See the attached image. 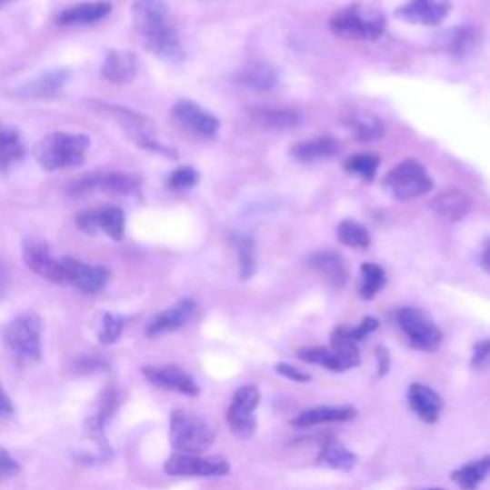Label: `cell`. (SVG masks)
<instances>
[{
  "instance_id": "obj_25",
  "label": "cell",
  "mask_w": 490,
  "mask_h": 490,
  "mask_svg": "<svg viewBox=\"0 0 490 490\" xmlns=\"http://www.w3.org/2000/svg\"><path fill=\"white\" fill-rule=\"evenodd\" d=\"M251 121L265 131H287L295 129L301 123V115L292 110H276V107H251Z\"/></svg>"
},
{
  "instance_id": "obj_7",
  "label": "cell",
  "mask_w": 490,
  "mask_h": 490,
  "mask_svg": "<svg viewBox=\"0 0 490 490\" xmlns=\"http://www.w3.org/2000/svg\"><path fill=\"white\" fill-rule=\"evenodd\" d=\"M142 185L140 176L126 175V173H96V175H85L83 178L75 180L67 186V192L74 195H85L90 192H102L112 195H129L136 192Z\"/></svg>"
},
{
  "instance_id": "obj_33",
  "label": "cell",
  "mask_w": 490,
  "mask_h": 490,
  "mask_svg": "<svg viewBox=\"0 0 490 490\" xmlns=\"http://www.w3.org/2000/svg\"><path fill=\"white\" fill-rule=\"evenodd\" d=\"M24 157V144L14 126L0 125V171Z\"/></svg>"
},
{
  "instance_id": "obj_51",
  "label": "cell",
  "mask_w": 490,
  "mask_h": 490,
  "mask_svg": "<svg viewBox=\"0 0 490 490\" xmlns=\"http://www.w3.org/2000/svg\"><path fill=\"white\" fill-rule=\"evenodd\" d=\"M425 490H445V488H425Z\"/></svg>"
},
{
  "instance_id": "obj_13",
  "label": "cell",
  "mask_w": 490,
  "mask_h": 490,
  "mask_svg": "<svg viewBox=\"0 0 490 490\" xmlns=\"http://www.w3.org/2000/svg\"><path fill=\"white\" fill-rule=\"evenodd\" d=\"M60 261L64 266L65 284H71L74 287L81 289L83 294H98L107 284V278H110V272L104 266L86 265L71 257H64Z\"/></svg>"
},
{
  "instance_id": "obj_22",
  "label": "cell",
  "mask_w": 490,
  "mask_h": 490,
  "mask_svg": "<svg viewBox=\"0 0 490 490\" xmlns=\"http://www.w3.org/2000/svg\"><path fill=\"white\" fill-rule=\"evenodd\" d=\"M431 209L433 213H437L441 219L448 223H458L471 211V197L458 188L445 190L433 199Z\"/></svg>"
},
{
  "instance_id": "obj_40",
  "label": "cell",
  "mask_w": 490,
  "mask_h": 490,
  "mask_svg": "<svg viewBox=\"0 0 490 490\" xmlns=\"http://www.w3.org/2000/svg\"><path fill=\"white\" fill-rule=\"evenodd\" d=\"M448 37L446 39V50L448 52H454V54H465L469 52L471 48H474L475 45V33L474 29H469V27H456V29H452L448 33Z\"/></svg>"
},
{
  "instance_id": "obj_48",
  "label": "cell",
  "mask_w": 490,
  "mask_h": 490,
  "mask_svg": "<svg viewBox=\"0 0 490 490\" xmlns=\"http://www.w3.org/2000/svg\"><path fill=\"white\" fill-rule=\"evenodd\" d=\"M14 414V405L8 398L6 391L3 389V385H0V417H8Z\"/></svg>"
},
{
  "instance_id": "obj_20",
  "label": "cell",
  "mask_w": 490,
  "mask_h": 490,
  "mask_svg": "<svg viewBox=\"0 0 490 490\" xmlns=\"http://www.w3.org/2000/svg\"><path fill=\"white\" fill-rule=\"evenodd\" d=\"M356 417V410L353 406H318L305 410L292 420V425L297 429H308L322 424H339L351 422Z\"/></svg>"
},
{
  "instance_id": "obj_16",
  "label": "cell",
  "mask_w": 490,
  "mask_h": 490,
  "mask_svg": "<svg viewBox=\"0 0 490 490\" xmlns=\"http://www.w3.org/2000/svg\"><path fill=\"white\" fill-rule=\"evenodd\" d=\"M144 377L155 387H161L165 391L197 396L199 387L190 374H186L183 368L176 365H165V366H144L142 370Z\"/></svg>"
},
{
  "instance_id": "obj_8",
  "label": "cell",
  "mask_w": 490,
  "mask_h": 490,
  "mask_svg": "<svg viewBox=\"0 0 490 490\" xmlns=\"http://www.w3.org/2000/svg\"><path fill=\"white\" fill-rule=\"evenodd\" d=\"M261 403V393L255 385H244L235 391L232 405L226 412V422L234 435L238 437H251L257 429L255 422V410Z\"/></svg>"
},
{
  "instance_id": "obj_2",
  "label": "cell",
  "mask_w": 490,
  "mask_h": 490,
  "mask_svg": "<svg viewBox=\"0 0 490 490\" xmlns=\"http://www.w3.org/2000/svg\"><path fill=\"white\" fill-rule=\"evenodd\" d=\"M330 27L341 39L377 41L385 31V15L375 6L351 5L334 14Z\"/></svg>"
},
{
  "instance_id": "obj_36",
  "label": "cell",
  "mask_w": 490,
  "mask_h": 490,
  "mask_svg": "<svg viewBox=\"0 0 490 490\" xmlns=\"http://www.w3.org/2000/svg\"><path fill=\"white\" fill-rule=\"evenodd\" d=\"M387 284V276L385 270L381 268L379 265L374 263H365L362 265V284H360V297L362 299H374L381 289L385 287Z\"/></svg>"
},
{
  "instance_id": "obj_39",
  "label": "cell",
  "mask_w": 490,
  "mask_h": 490,
  "mask_svg": "<svg viewBox=\"0 0 490 490\" xmlns=\"http://www.w3.org/2000/svg\"><path fill=\"white\" fill-rule=\"evenodd\" d=\"M377 169H379V155L375 154H356L345 161V171L365 178L368 183H372Z\"/></svg>"
},
{
  "instance_id": "obj_42",
  "label": "cell",
  "mask_w": 490,
  "mask_h": 490,
  "mask_svg": "<svg viewBox=\"0 0 490 490\" xmlns=\"http://www.w3.org/2000/svg\"><path fill=\"white\" fill-rule=\"evenodd\" d=\"M199 180V175L195 169L192 167H180L178 171H175L171 176H169V186L173 190H188V188H194L197 185Z\"/></svg>"
},
{
  "instance_id": "obj_9",
  "label": "cell",
  "mask_w": 490,
  "mask_h": 490,
  "mask_svg": "<svg viewBox=\"0 0 490 490\" xmlns=\"http://www.w3.org/2000/svg\"><path fill=\"white\" fill-rule=\"evenodd\" d=\"M107 112L112 114V117L119 123L121 129L125 131V135L129 136L135 144H138L140 148H148V150H155L161 154H169V150L163 146L157 138V126L152 119H148L146 115H140L129 110H123V107H114L107 105Z\"/></svg>"
},
{
  "instance_id": "obj_32",
  "label": "cell",
  "mask_w": 490,
  "mask_h": 490,
  "mask_svg": "<svg viewBox=\"0 0 490 490\" xmlns=\"http://www.w3.org/2000/svg\"><path fill=\"white\" fill-rule=\"evenodd\" d=\"M488 474H490V456H485L462 465L460 469L454 471L450 479L462 490H477V486L488 477Z\"/></svg>"
},
{
  "instance_id": "obj_19",
  "label": "cell",
  "mask_w": 490,
  "mask_h": 490,
  "mask_svg": "<svg viewBox=\"0 0 490 490\" xmlns=\"http://www.w3.org/2000/svg\"><path fill=\"white\" fill-rule=\"evenodd\" d=\"M408 405L412 412L425 424L439 422L443 412V398L424 384H412L408 387Z\"/></svg>"
},
{
  "instance_id": "obj_41",
  "label": "cell",
  "mask_w": 490,
  "mask_h": 490,
  "mask_svg": "<svg viewBox=\"0 0 490 490\" xmlns=\"http://www.w3.org/2000/svg\"><path fill=\"white\" fill-rule=\"evenodd\" d=\"M125 330V320L117 315H112L107 313L102 316V324H100V330H98V337H100V343L104 345H112L115 341H119L121 334Z\"/></svg>"
},
{
  "instance_id": "obj_15",
  "label": "cell",
  "mask_w": 490,
  "mask_h": 490,
  "mask_svg": "<svg viewBox=\"0 0 490 490\" xmlns=\"http://www.w3.org/2000/svg\"><path fill=\"white\" fill-rule=\"evenodd\" d=\"M24 261L35 272V275H39L50 282L65 284L62 261L52 257V253L45 242L33 240V238L25 240L24 242Z\"/></svg>"
},
{
  "instance_id": "obj_46",
  "label": "cell",
  "mask_w": 490,
  "mask_h": 490,
  "mask_svg": "<svg viewBox=\"0 0 490 490\" xmlns=\"http://www.w3.org/2000/svg\"><path fill=\"white\" fill-rule=\"evenodd\" d=\"M276 372L282 375V377H285V379H292V381H295V384H311V374H306V372H303V370H299L297 366H294V365H278L276 366Z\"/></svg>"
},
{
  "instance_id": "obj_28",
  "label": "cell",
  "mask_w": 490,
  "mask_h": 490,
  "mask_svg": "<svg viewBox=\"0 0 490 490\" xmlns=\"http://www.w3.org/2000/svg\"><path fill=\"white\" fill-rule=\"evenodd\" d=\"M345 125L349 126L353 136L360 142H375L385 133V126L384 123H381V119L366 112L351 114L347 119H345Z\"/></svg>"
},
{
  "instance_id": "obj_43",
  "label": "cell",
  "mask_w": 490,
  "mask_h": 490,
  "mask_svg": "<svg viewBox=\"0 0 490 490\" xmlns=\"http://www.w3.org/2000/svg\"><path fill=\"white\" fill-rule=\"evenodd\" d=\"M377 328H379V322L375 318H365L358 325H355V328H345V334L349 335V339L358 343V341H365Z\"/></svg>"
},
{
  "instance_id": "obj_35",
  "label": "cell",
  "mask_w": 490,
  "mask_h": 490,
  "mask_svg": "<svg viewBox=\"0 0 490 490\" xmlns=\"http://www.w3.org/2000/svg\"><path fill=\"white\" fill-rule=\"evenodd\" d=\"M297 356L308 365H318L330 372H347V366L343 365V360L337 356V353L332 347H313L303 349L297 353Z\"/></svg>"
},
{
  "instance_id": "obj_11",
  "label": "cell",
  "mask_w": 490,
  "mask_h": 490,
  "mask_svg": "<svg viewBox=\"0 0 490 490\" xmlns=\"http://www.w3.org/2000/svg\"><path fill=\"white\" fill-rule=\"evenodd\" d=\"M133 20L144 41L154 39L171 29L169 10L163 0H136L133 5Z\"/></svg>"
},
{
  "instance_id": "obj_24",
  "label": "cell",
  "mask_w": 490,
  "mask_h": 490,
  "mask_svg": "<svg viewBox=\"0 0 490 490\" xmlns=\"http://www.w3.org/2000/svg\"><path fill=\"white\" fill-rule=\"evenodd\" d=\"M67 81H69L67 71L64 69L50 71V74L41 75L33 83H27L17 95L24 98H33V100H50V98H56L62 93Z\"/></svg>"
},
{
  "instance_id": "obj_3",
  "label": "cell",
  "mask_w": 490,
  "mask_h": 490,
  "mask_svg": "<svg viewBox=\"0 0 490 490\" xmlns=\"http://www.w3.org/2000/svg\"><path fill=\"white\" fill-rule=\"evenodd\" d=\"M171 445L178 454H202L213 441L215 431L204 415L186 410H175L171 414Z\"/></svg>"
},
{
  "instance_id": "obj_45",
  "label": "cell",
  "mask_w": 490,
  "mask_h": 490,
  "mask_svg": "<svg viewBox=\"0 0 490 490\" xmlns=\"http://www.w3.org/2000/svg\"><path fill=\"white\" fill-rule=\"evenodd\" d=\"M17 474H20V464H17L5 448H0V481L14 477Z\"/></svg>"
},
{
  "instance_id": "obj_23",
  "label": "cell",
  "mask_w": 490,
  "mask_h": 490,
  "mask_svg": "<svg viewBox=\"0 0 490 490\" xmlns=\"http://www.w3.org/2000/svg\"><path fill=\"white\" fill-rule=\"evenodd\" d=\"M136 71H138V64L133 52L112 50L105 56L102 75L110 83L125 85V83H131L136 77Z\"/></svg>"
},
{
  "instance_id": "obj_14",
  "label": "cell",
  "mask_w": 490,
  "mask_h": 490,
  "mask_svg": "<svg viewBox=\"0 0 490 490\" xmlns=\"http://www.w3.org/2000/svg\"><path fill=\"white\" fill-rule=\"evenodd\" d=\"M77 225L86 234L104 232L112 240L119 242L125 235V213L119 207H102L95 211H85L77 216Z\"/></svg>"
},
{
  "instance_id": "obj_4",
  "label": "cell",
  "mask_w": 490,
  "mask_h": 490,
  "mask_svg": "<svg viewBox=\"0 0 490 490\" xmlns=\"http://www.w3.org/2000/svg\"><path fill=\"white\" fill-rule=\"evenodd\" d=\"M384 188L401 202L422 197L431 192L433 180L422 163L415 159H405L393 167L384 178Z\"/></svg>"
},
{
  "instance_id": "obj_26",
  "label": "cell",
  "mask_w": 490,
  "mask_h": 490,
  "mask_svg": "<svg viewBox=\"0 0 490 490\" xmlns=\"http://www.w3.org/2000/svg\"><path fill=\"white\" fill-rule=\"evenodd\" d=\"M112 12V5L105 3V0H98V3H85L71 6L64 10L58 15V24L60 25H88V24H96Z\"/></svg>"
},
{
  "instance_id": "obj_12",
  "label": "cell",
  "mask_w": 490,
  "mask_h": 490,
  "mask_svg": "<svg viewBox=\"0 0 490 490\" xmlns=\"http://www.w3.org/2000/svg\"><path fill=\"white\" fill-rule=\"evenodd\" d=\"M173 117L180 126L204 138H215L221 129L219 119L190 100L176 102L173 107Z\"/></svg>"
},
{
  "instance_id": "obj_29",
  "label": "cell",
  "mask_w": 490,
  "mask_h": 490,
  "mask_svg": "<svg viewBox=\"0 0 490 490\" xmlns=\"http://www.w3.org/2000/svg\"><path fill=\"white\" fill-rule=\"evenodd\" d=\"M144 43H146V48L150 52H154L155 56L161 60L171 62V64H178V62L185 60V48H183V45H180L178 35L173 27L167 29L165 33L157 35V37H154V39L144 41Z\"/></svg>"
},
{
  "instance_id": "obj_30",
  "label": "cell",
  "mask_w": 490,
  "mask_h": 490,
  "mask_svg": "<svg viewBox=\"0 0 490 490\" xmlns=\"http://www.w3.org/2000/svg\"><path fill=\"white\" fill-rule=\"evenodd\" d=\"M318 464L335 471H343V474H349L356 465V456L337 441H330L322 446L318 454Z\"/></svg>"
},
{
  "instance_id": "obj_38",
  "label": "cell",
  "mask_w": 490,
  "mask_h": 490,
  "mask_svg": "<svg viewBox=\"0 0 490 490\" xmlns=\"http://www.w3.org/2000/svg\"><path fill=\"white\" fill-rule=\"evenodd\" d=\"M330 347L337 353V356L343 360V365L347 366V370H353L360 365V353L356 343L349 339V335L345 334V328H337L332 334V345Z\"/></svg>"
},
{
  "instance_id": "obj_17",
  "label": "cell",
  "mask_w": 490,
  "mask_h": 490,
  "mask_svg": "<svg viewBox=\"0 0 490 490\" xmlns=\"http://www.w3.org/2000/svg\"><path fill=\"white\" fill-rule=\"evenodd\" d=\"M452 8L450 0H410L408 5L396 10L401 20L415 25H439Z\"/></svg>"
},
{
  "instance_id": "obj_18",
  "label": "cell",
  "mask_w": 490,
  "mask_h": 490,
  "mask_svg": "<svg viewBox=\"0 0 490 490\" xmlns=\"http://www.w3.org/2000/svg\"><path fill=\"white\" fill-rule=\"evenodd\" d=\"M194 313H195V303L192 299H180L178 303L169 306L167 311L159 313L157 316H154L150 320L146 334L150 337H157V335H163V334L176 332V330H180L183 325H186L192 320Z\"/></svg>"
},
{
  "instance_id": "obj_10",
  "label": "cell",
  "mask_w": 490,
  "mask_h": 490,
  "mask_svg": "<svg viewBox=\"0 0 490 490\" xmlns=\"http://www.w3.org/2000/svg\"><path fill=\"white\" fill-rule=\"evenodd\" d=\"M230 465L225 458H202L195 454H175L165 462V474L173 477H225Z\"/></svg>"
},
{
  "instance_id": "obj_6",
  "label": "cell",
  "mask_w": 490,
  "mask_h": 490,
  "mask_svg": "<svg viewBox=\"0 0 490 490\" xmlns=\"http://www.w3.org/2000/svg\"><path fill=\"white\" fill-rule=\"evenodd\" d=\"M396 322L401 325V330L405 332L414 349L424 353L439 351L443 343V332L424 311H420V308L414 306L401 308V311L396 313Z\"/></svg>"
},
{
  "instance_id": "obj_31",
  "label": "cell",
  "mask_w": 490,
  "mask_h": 490,
  "mask_svg": "<svg viewBox=\"0 0 490 490\" xmlns=\"http://www.w3.org/2000/svg\"><path fill=\"white\" fill-rule=\"evenodd\" d=\"M238 83L249 90H259V93H265V90H272L278 83L276 71L272 69L266 64H253L240 71Z\"/></svg>"
},
{
  "instance_id": "obj_47",
  "label": "cell",
  "mask_w": 490,
  "mask_h": 490,
  "mask_svg": "<svg viewBox=\"0 0 490 490\" xmlns=\"http://www.w3.org/2000/svg\"><path fill=\"white\" fill-rule=\"evenodd\" d=\"M375 358H377L379 375L384 377V375L389 372V368H391V356H389V353H387L384 347H377V349H375Z\"/></svg>"
},
{
  "instance_id": "obj_44",
  "label": "cell",
  "mask_w": 490,
  "mask_h": 490,
  "mask_svg": "<svg viewBox=\"0 0 490 490\" xmlns=\"http://www.w3.org/2000/svg\"><path fill=\"white\" fill-rule=\"evenodd\" d=\"M471 366L490 368V339H483V341L475 343L474 356H471Z\"/></svg>"
},
{
  "instance_id": "obj_1",
  "label": "cell",
  "mask_w": 490,
  "mask_h": 490,
  "mask_svg": "<svg viewBox=\"0 0 490 490\" xmlns=\"http://www.w3.org/2000/svg\"><path fill=\"white\" fill-rule=\"evenodd\" d=\"M88 146L90 140L85 135L52 133L37 144L35 157H37L39 165L46 171L71 169L83 165Z\"/></svg>"
},
{
  "instance_id": "obj_37",
  "label": "cell",
  "mask_w": 490,
  "mask_h": 490,
  "mask_svg": "<svg viewBox=\"0 0 490 490\" xmlns=\"http://www.w3.org/2000/svg\"><path fill=\"white\" fill-rule=\"evenodd\" d=\"M337 240L353 249H366L372 242L370 232L356 221H341L337 226Z\"/></svg>"
},
{
  "instance_id": "obj_34",
  "label": "cell",
  "mask_w": 490,
  "mask_h": 490,
  "mask_svg": "<svg viewBox=\"0 0 490 490\" xmlns=\"http://www.w3.org/2000/svg\"><path fill=\"white\" fill-rule=\"evenodd\" d=\"M232 245L238 251V263H240V275L244 280H249L255 275L257 261H255V242L251 235L245 234H234L230 238Z\"/></svg>"
},
{
  "instance_id": "obj_21",
  "label": "cell",
  "mask_w": 490,
  "mask_h": 490,
  "mask_svg": "<svg viewBox=\"0 0 490 490\" xmlns=\"http://www.w3.org/2000/svg\"><path fill=\"white\" fill-rule=\"evenodd\" d=\"M308 263H311V266L318 272V275L335 289L343 287L349 280L347 261L335 251H318Z\"/></svg>"
},
{
  "instance_id": "obj_50",
  "label": "cell",
  "mask_w": 490,
  "mask_h": 490,
  "mask_svg": "<svg viewBox=\"0 0 490 490\" xmlns=\"http://www.w3.org/2000/svg\"><path fill=\"white\" fill-rule=\"evenodd\" d=\"M8 285V275H6V270L5 266L0 265V294H5V289Z\"/></svg>"
},
{
  "instance_id": "obj_27",
  "label": "cell",
  "mask_w": 490,
  "mask_h": 490,
  "mask_svg": "<svg viewBox=\"0 0 490 490\" xmlns=\"http://www.w3.org/2000/svg\"><path fill=\"white\" fill-rule=\"evenodd\" d=\"M339 150H341V144L335 138L318 136V138H311V140H305V142L295 144V146L292 148V155L297 161L313 163V161H318V159L334 157V155L339 154Z\"/></svg>"
},
{
  "instance_id": "obj_49",
  "label": "cell",
  "mask_w": 490,
  "mask_h": 490,
  "mask_svg": "<svg viewBox=\"0 0 490 490\" xmlns=\"http://www.w3.org/2000/svg\"><path fill=\"white\" fill-rule=\"evenodd\" d=\"M481 265L490 275V238L483 244V253H481Z\"/></svg>"
},
{
  "instance_id": "obj_5",
  "label": "cell",
  "mask_w": 490,
  "mask_h": 490,
  "mask_svg": "<svg viewBox=\"0 0 490 490\" xmlns=\"http://www.w3.org/2000/svg\"><path fill=\"white\" fill-rule=\"evenodd\" d=\"M41 332H43L41 318L33 313H25L5 325L3 339L14 355L27 360H39Z\"/></svg>"
}]
</instances>
